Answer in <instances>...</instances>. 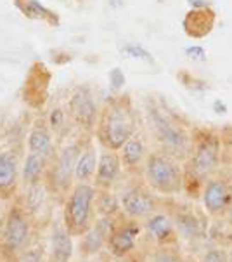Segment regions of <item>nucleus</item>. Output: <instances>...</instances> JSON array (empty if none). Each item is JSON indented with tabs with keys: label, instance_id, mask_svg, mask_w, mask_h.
Here are the masks:
<instances>
[{
	"label": "nucleus",
	"instance_id": "17",
	"mask_svg": "<svg viewBox=\"0 0 232 262\" xmlns=\"http://www.w3.org/2000/svg\"><path fill=\"white\" fill-rule=\"evenodd\" d=\"M17 179V162L14 155L4 151L0 153V191H7L16 184Z\"/></svg>",
	"mask_w": 232,
	"mask_h": 262
},
{
	"label": "nucleus",
	"instance_id": "36",
	"mask_svg": "<svg viewBox=\"0 0 232 262\" xmlns=\"http://www.w3.org/2000/svg\"><path fill=\"white\" fill-rule=\"evenodd\" d=\"M229 259H230V262H232V250H230V255H229Z\"/></svg>",
	"mask_w": 232,
	"mask_h": 262
},
{
	"label": "nucleus",
	"instance_id": "34",
	"mask_svg": "<svg viewBox=\"0 0 232 262\" xmlns=\"http://www.w3.org/2000/svg\"><path fill=\"white\" fill-rule=\"evenodd\" d=\"M189 4L193 6L194 9H204V7H210L208 2H203V0H189Z\"/></svg>",
	"mask_w": 232,
	"mask_h": 262
},
{
	"label": "nucleus",
	"instance_id": "20",
	"mask_svg": "<svg viewBox=\"0 0 232 262\" xmlns=\"http://www.w3.org/2000/svg\"><path fill=\"white\" fill-rule=\"evenodd\" d=\"M28 148H30V153L38 155V157H42V158H47L52 151L51 134H49L47 130H42V128L33 130L28 137Z\"/></svg>",
	"mask_w": 232,
	"mask_h": 262
},
{
	"label": "nucleus",
	"instance_id": "30",
	"mask_svg": "<svg viewBox=\"0 0 232 262\" xmlns=\"http://www.w3.org/2000/svg\"><path fill=\"white\" fill-rule=\"evenodd\" d=\"M153 262H180L177 259L175 254H172V252L168 250H159L156 252L154 257H153Z\"/></svg>",
	"mask_w": 232,
	"mask_h": 262
},
{
	"label": "nucleus",
	"instance_id": "5",
	"mask_svg": "<svg viewBox=\"0 0 232 262\" xmlns=\"http://www.w3.org/2000/svg\"><path fill=\"white\" fill-rule=\"evenodd\" d=\"M135 130L132 112L122 104H116L102 118L101 125V141L109 149H122V146L132 139Z\"/></svg>",
	"mask_w": 232,
	"mask_h": 262
},
{
	"label": "nucleus",
	"instance_id": "3",
	"mask_svg": "<svg viewBox=\"0 0 232 262\" xmlns=\"http://www.w3.org/2000/svg\"><path fill=\"white\" fill-rule=\"evenodd\" d=\"M147 120H149L151 130L154 132L156 139L163 146L173 158H184L187 151L191 149V141L182 127H178L173 120H170L158 108H149L147 112Z\"/></svg>",
	"mask_w": 232,
	"mask_h": 262
},
{
	"label": "nucleus",
	"instance_id": "13",
	"mask_svg": "<svg viewBox=\"0 0 232 262\" xmlns=\"http://www.w3.org/2000/svg\"><path fill=\"white\" fill-rule=\"evenodd\" d=\"M71 112L77 122H80L82 125L90 127L96 122V115L97 108L94 103V97L90 96V92L87 91H78L77 94L71 99Z\"/></svg>",
	"mask_w": 232,
	"mask_h": 262
},
{
	"label": "nucleus",
	"instance_id": "25",
	"mask_svg": "<svg viewBox=\"0 0 232 262\" xmlns=\"http://www.w3.org/2000/svg\"><path fill=\"white\" fill-rule=\"evenodd\" d=\"M201 262H230V259L229 254L225 250H222V248H212V250H208L204 254Z\"/></svg>",
	"mask_w": 232,
	"mask_h": 262
},
{
	"label": "nucleus",
	"instance_id": "22",
	"mask_svg": "<svg viewBox=\"0 0 232 262\" xmlns=\"http://www.w3.org/2000/svg\"><path fill=\"white\" fill-rule=\"evenodd\" d=\"M43 163H45V158L38 157V155L30 153L28 157H26V162L23 167V177L26 183H30V184L37 183L40 174L43 172Z\"/></svg>",
	"mask_w": 232,
	"mask_h": 262
},
{
	"label": "nucleus",
	"instance_id": "7",
	"mask_svg": "<svg viewBox=\"0 0 232 262\" xmlns=\"http://www.w3.org/2000/svg\"><path fill=\"white\" fill-rule=\"evenodd\" d=\"M30 242V224L23 212L12 210L4 228V247L9 252L25 250Z\"/></svg>",
	"mask_w": 232,
	"mask_h": 262
},
{
	"label": "nucleus",
	"instance_id": "19",
	"mask_svg": "<svg viewBox=\"0 0 232 262\" xmlns=\"http://www.w3.org/2000/svg\"><path fill=\"white\" fill-rule=\"evenodd\" d=\"M97 155L92 148L83 151L78 158L77 168H75V179L78 183H85L94 176V172H97Z\"/></svg>",
	"mask_w": 232,
	"mask_h": 262
},
{
	"label": "nucleus",
	"instance_id": "6",
	"mask_svg": "<svg viewBox=\"0 0 232 262\" xmlns=\"http://www.w3.org/2000/svg\"><path fill=\"white\" fill-rule=\"evenodd\" d=\"M203 207L210 215H220L232 203V186L218 177H210L203 188Z\"/></svg>",
	"mask_w": 232,
	"mask_h": 262
},
{
	"label": "nucleus",
	"instance_id": "2",
	"mask_svg": "<svg viewBox=\"0 0 232 262\" xmlns=\"http://www.w3.org/2000/svg\"><path fill=\"white\" fill-rule=\"evenodd\" d=\"M222 155V139L215 132H201L199 139H196L193 153L189 158V174L194 181L210 179V176L217 170Z\"/></svg>",
	"mask_w": 232,
	"mask_h": 262
},
{
	"label": "nucleus",
	"instance_id": "14",
	"mask_svg": "<svg viewBox=\"0 0 232 262\" xmlns=\"http://www.w3.org/2000/svg\"><path fill=\"white\" fill-rule=\"evenodd\" d=\"M111 234H113L111 221L109 219L99 221V223L88 229L85 233V236H83V243H82L83 254H94V252H97L106 242H109Z\"/></svg>",
	"mask_w": 232,
	"mask_h": 262
},
{
	"label": "nucleus",
	"instance_id": "8",
	"mask_svg": "<svg viewBox=\"0 0 232 262\" xmlns=\"http://www.w3.org/2000/svg\"><path fill=\"white\" fill-rule=\"evenodd\" d=\"M120 203H122L125 214H128L133 219H146V217L153 215L156 210L154 198L141 188L127 189L120 198Z\"/></svg>",
	"mask_w": 232,
	"mask_h": 262
},
{
	"label": "nucleus",
	"instance_id": "9",
	"mask_svg": "<svg viewBox=\"0 0 232 262\" xmlns=\"http://www.w3.org/2000/svg\"><path fill=\"white\" fill-rule=\"evenodd\" d=\"M73 234L64 223H56L51 231V262H68L73 255Z\"/></svg>",
	"mask_w": 232,
	"mask_h": 262
},
{
	"label": "nucleus",
	"instance_id": "10",
	"mask_svg": "<svg viewBox=\"0 0 232 262\" xmlns=\"http://www.w3.org/2000/svg\"><path fill=\"white\" fill-rule=\"evenodd\" d=\"M80 158V148L77 144H71L68 148L61 151L57 163L54 167V183L57 188H66L75 176V168H77Z\"/></svg>",
	"mask_w": 232,
	"mask_h": 262
},
{
	"label": "nucleus",
	"instance_id": "21",
	"mask_svg": "<svg viewBox=\"0 0 232 262\" xmlns=\"http://www.w3.org/2000/svg\"><path fill=\"white\" fill-rule=\"evenodd\" d=\"M144 153L146 148L142 144V141L132 137V139H128L122 146V162L127 167H137L142 162V158H144Z\"/></svg>",
	"mask_w": 232,
	"mask_h": 262
},
{
	"label": "nucleus",
	"instance_id": "4",
	"mask_svg": "<svg viewBox=\"0 0 232 262\" xmlns=\"http://www.w3.org/2000/svg\"><path fill=\"white\" fill-rule=\"evenodd\" d=\"M96 191L88 184H78L66 203L64 224L71 234H85L90 229V214Z\"/></svg>",
	"mask_w": 232,
	"mask_h": 262
},
{
	"label": "nucleus",
	"instance_id": "18",
	"mask_svg": "<svg viewBox=\"0 0 232 262\" xmlns=\"http://www.w3.org/2000/svg\"><path fill=\"white\" fill-rule=\"evenodd\" d=\"M173 224H175V229L178 231V234L187 239H196L201 234V223H199L198 217L194 214H191V212L177 214Z\"/></svg>",
	"mask_w": 232,
	"mask_h": 262
},
{
	"label": "nucleus",
	"instance_id": "24",
	"mask_svg": "<svg viewBox=\"0 0 232 262\" xmlns=\"http://www.w3.org/2000/svg\"><path fill=\"white\" fill-rule=\"evenodd\" d=\"M123 54H127L128 57H135V59L153 61V57H151L149 52H147L146 49H142L141 46H125Z\"/></svg>",
	"mask_w": 232,
	"mask_h": 262
},
{
	"label": "nucleus",
	"instance_id": "28",
	"mask_svg": "<svg viewBox=\"0 0 232 262\" xmlns=\"http://www.w3.org/2000/svg\"><path fill=\"white\" fill-rule=\"evenodd\" d=\"M185 54L191 57L193 61H198V63H203V61H206V51H204L203 47L199 46H191L185 49Z\"/></svg>",
	"mask_w": 232,
	"mask_h": 262
},
{
	"label": "nucleus",
	"instance_id": "29",
	"mask_svg": "<svg viewBox=\"0 0 232 262\" xmlns=\"http://www.w3.org/2000/svg\"><path fill=\"white\" fill-rule=\"evenodd\" d=\"M102 207H106L104 210H102V214L109 215L111 212H114V208H118V202H116L113 196H109V194H104L102 200H101V208ZM101 208H99V210H101Z\"/></svg>",
	"mask_w": 232,
	"mask_h": 262
},
{
	"label": "nucleus",
	"instance_id": "12",
	"mask_svg": "<svg viewBox=\"0 0 232 262\" xmlns=\"http://www.w3.org/2000/svg\"><path fill=\"white\" fill-rule=\"evenodd\" d=\"M139 233H141V228L137 224H127V226H123V228L113 231V234H111V238L108 242L111 254H114L118 257L128 254V252L135 247Z\"/></svg>",
	"mask_w": 232,
	"mask_h": 262
},
{
	"label": "nucleus",
	"instance_id": "26",
	"mask_svg": "<svg viewBox=\"0 0 232 262\" xmlns=\"http://www.w3.org/2000/svg\"><path fill=\"white\" fill-rule=\"evenodd\" d=\"M25 12L28 16H35V17H37V16H40V17H49V14H51V12L45 11V9L40 6L37 0H28V9H25Z\"/></svg>",
	"mask_w": 232,
	"mask_h": 262
},
{
	"label": "nucleus",
	"instance_id": "32",
	"mask_svg": "<svg viewBox=\"0 0 232 262\" xmlns=\"http://www.w3.org/2000/svg\"><path fill=\"white\" fill-rule=\"evenodd\" d=\"M59 120L62 122V113L59 112V110H56V112L52 113V125H54V127H59Z\"/></svg>",
	"mask_w": 232,
	"mask_h": 262
},
{
	"label": "nucleus",
	"instance_id": "33",
	"mask_svg": "<svg viewBox=\"0 0 232 262\" xmlns=\"http://www.w3.org/2000/svg\"><path fill=\"white\" fill-rule=\"evenodd\" d=\"M213 108H215V112H217V110H218V113H220V115H224V113L227 112L225 104H224V103H222V101H220V99H217V101H215V103H213Z\"/></svg>",
	"mask_w": 232,
	"mask_h": 262
},
{
	"label": "nucleus",
	"instance_id": "35",
	"mask_svg": "<svg viewBox=\"0 0 232 262\" xmlns=\"http://www.w3.org/2000/svg\"><path fill=\"white\" fill-rule=\"evenodd\" d=\"M227 214H229V219H230V223H232V203H230L229 210H227Z\"/></svg>",
	"mask_w": 232,
	"mask_h": 262
},
{
	"label": "nucleus",
	"instance_id": "23",
	"mask_svg": "<svg viewBox=\"0 0 232 262\" xmlns=\"http://www.w3.org/2000/svg\"><path fill=\"white\" fill-rule=\"evenodd\" d=\"M43 202H45V189L38 184H31L28 196H26V207H28L31 212H37L42 208Z\"/></svg>",
	"mask_w": 232,
	"mask_h": 262
},
{
	"label": "nucleus",
	"instance_id": "16",
	"mask_svg": "<svg viewBox=\"0 0 232 262\" xmlns=\"http://www.w3.org/2000/svg\"><path fill=\"white\" fill-rule=\"evenodd\" d=\"M122 163L120 158L114 153H102L97 163V183L102 186H109L113 184L120 176L122 170Z\"/></svg>",
	"mask_w": 232,
	"mask_h": 262
},
{
	"label": "nucleus",
	"instance_id": "11",
	"mask_svg": "<svg viewBox=\"0 0 232 262\" xmlns=\"http://www.w3.org/2000/svg\"><path fill=\"white\" fill-rule=\"evenodd\" d=\"M213 23H215V12H213L210 7L193 9L184 21L185 33L194 38H201L212 32Z\"/></svg>",
	"mask_w": 232,
	"mask_h": 262
},
{
	"label": "nucleus",
	"instance_id": "15",
	"mask_svg": "<svg viewBox=\"0 0 232 262\" xmlns=\"http://www.w3.org/2000/svg\"><path fill=\"white\" fill-rule=\"evenodd\" d=\"M146 229H147V233L154 239H158L159 243L170 242L173 238V234H175V224L163 214H153L151 217H147Z\"/></svg>",
	"mask_w": 232,
	"mask_h": 262
},
{
	"label": "nucleus",
	"instance_id": "31",
	"mask_svg": "<svg viewBox=\"0 0 232 262\" xmlns=\"http://www.w3.org/2000/svg\"><path fill=\"white\" fill-rule=\"evenodd\" d=\"M109 78H111V83H113V87H116V89L122 87L123 83H125V77H123V73H122V70H120V68L111 70Z\"/></svg>",
	"mask_w": 232,
	"mask_h": 262
},
{
	"label": "nucleus",
	"instance_id": "1",
	"mask_svg": "<svg viewBox=\"0 0 232 262\" xmlns=\"http://www.w3.org/2000/svg\"><path fill=\"white\" fill-rule=\"evenodd\" d=\"M146 179L158 193L175 194L180 193L184 186V172L173 157L154 153L146 160Z\"/></svg>",
	"mask_w": 232,
	"mask_h": 262
},
{
	"label": "nucleus",
	"instance_id": "27",
	"mask_svg": "<svg viewBox=\"0 0 232 262\" xmlns=\"http://www.w3.org/2000/svg\"><path fill=\"white\" fill-rule=\"evenodd\" d=\"M43 260V252L42 248H31V250H26L23 255L17 259V262H42Z\"/></svg>",
	"mask_w": 232,
	"mask_h": 262
}]
</instances>
